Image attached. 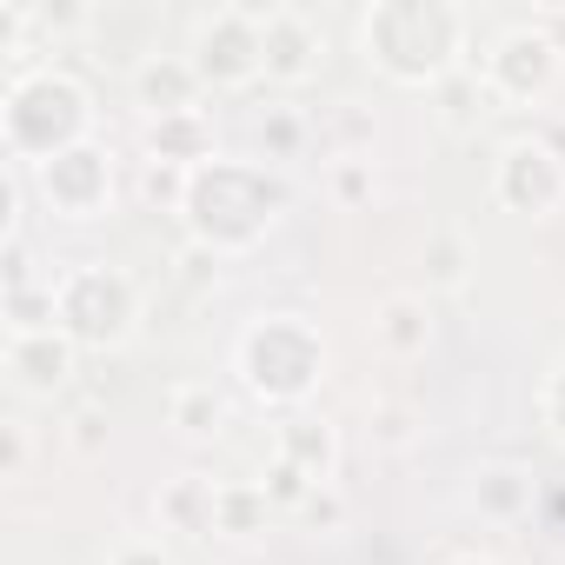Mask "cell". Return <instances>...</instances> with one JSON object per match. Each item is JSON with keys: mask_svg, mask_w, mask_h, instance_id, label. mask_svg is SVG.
<instances>
[{"mask_svg": "<svg viewBox=\"0 0 565 565\" xmlns=\"http://www.w3.org/2000/svg\"><path fill=\"white\" fill-rule=\"evenodd\" d=\"M360 54L393 87H439L466 67V8H446V0H373L360 14Z\"/></svg>", "mask_w": 565, "mask_h": 565, "instance_id": "6da1fadb", "label": "cell"}, {"mask_svg": "<svg viewBox=\"0 0 565 565\" xmlns=\"http://www.w3.org/2000/svg\"><path fill=\"white\" fill-rule=\"evenodd\" d=\"M287 200H294V186L279 180L266 160H206L193 173V193H186L180 220H186V233L200 246H213L220 259H233V253H253L279 226Z\"/></svg>", "mask_w": 565, "mask_h": 565, "instance_id": "7a4b0ae2", "label": "cell"}, {"mask_svg": "<svg viewBox=\"0 0 565 565\" xmlns=\"http://www.w3.org/2000/svg\"><path fill=\"white\" fill-rule=\"evenodd\" d=\"M0 140H8V167H47L67 147L94 140V100L67 67H28L8 81V107H0Z\"/></svg>", "mask_w": 565, "mask_h": 565, "instance_id": "3957f363", "label": "cell"}, {"mask_svg": "<svg viewBox=\"0 0 565 565\" xmlns=\"http://www.w3.org/2000/svg\"><path fill=\"white\" fill-rule=\"evenodd\" d=\"M233 366L246 380V393L259 406H279V413H300L327 373V340L307 313H259L239 347H233Z\"/></svg>", "mask_w": 565, "mask_h": 565, "instance_id": "277c9868", "label": "cell"}, {"mask_svg": "<svg viewBox=\"0 0 565 565\" xmlns=\"http://www.w3.org/2000/svg\"><path fill=\"white\" fill-rule=\"evenodd\" d=\"M54 300H61V333L81 353H114L140 327V287L120 266H100V259L94 266H67L54 279Z\"/></svg>", "mask_w": 565, "mask_h": 565, "instance_id": "5b68a950", "label": "cell"}, {"mask_svg": "<svg viewBox=\"0 0 565 565\" xmlns=\"http://www.w3.org/2000/svg\"><path fill=\"white\" fill-rule=\"evenodd\" d=\"M186 61H193V74L206 81V94H246V87H259V81H266V54H259V0L200 14Z\"/></svg>", "mask_w": 565, "mask_h": 565, "instance_id": "8992f818", "label": "cell"}, {"mask_svg": "<svg viewBox=\"0 0 565 565\" xmlns=\"http://www.w3.org/2000/svg\"><path fill=\"white\" fill-rule=\"evenodd\" d=\"M558 74H565V47L539 21H512L492 41V54L479 61V81H486V94L499 107H539L558 87Z\"/></svg>", "mask_w": 565, "mask_h": 565, "instance_id": "52a82bcc", "label": "cell"}, {"mask_svg": "<svg viewBox=\"0 0 565 565\" xmlns=\"http://www.w3.org/2000/svg\"><path fill=\"white\" fill-rule=\"evenodd\" d=\"M492 200L525 220H552L565 206V160L545 140H512L492 167Z\"/></svg>", "mask_w": 565, "mask_h": 565, "instance_id": "ba28073f", "label": "cell"}, {"mask_svg": "<svg viewBox=\"0 0 565 565\" xmlns=\"http://www.w3.org/2000/svg\"><path fill=\"white\" fill-rule=\"evenodd\" d=\"M34 180H41V193H47V206H54L61 220H94V213L107 206V193H114V160H107L100 140H81V147H67L61 160L34 167Z\"/></svg>", "mask_w": 565, "mask_h": 565, "instance_id": "9c48e42d", "label": "cell"}, {"mask_svg": "<svg viewBox=\"0 0 565 565\" xmlns=\"http://www.w3.org/2000/svg\"><path fill=\"white\" fill-rule=\"evenodd\" d=\"M259 54L273 87H307L320 74V21L307 8H259Z\"/></svg>", "mask_w": 565, "mask_h": 565, "instance_id": "30bf717a", "label": "cell"}, {"mask_svg": "<svg viewBox=\"0 0 565 565\" xmlns=\"http://www.w3.org/2000/svg\"><path fill=\"white\" fill-rule=\"evenodd\" d=\"M127 94L147 120H173V114H200V94L206 81L193 74L186 54H140L134 74H127Z\"/></svg>", "mask_w": 565, "mask_h": 565, "instance_id": "8fae6325", "label": "cell"}, {"mask_svg": "<svg viewBox=\"0 0 565 565\" xmlns=\"http://www.w3.org/2000/svg\"><path fill=\"white\" fill-rule=\"evenodd\" d=\"M74 373H81V347H74L61 327H54V333H14V340H8V380H14V393L54 399Z\"/></svg>", "mask_w": 565, "mask_h": 565, "instance_id": "7c38bea8", "label": "cell"}, {"mask_svg": "<svg viewBox=\"0 0 565 565\" xmlns=\"http://www.w3.org/2000/svg\"><path fill=\"white\" fill-rule=\"evenodd\" d=\"M273 452L287 466H300L313 486H333V472H340V433L327 419H313V413H287V419H279L273 426Z\"/></svg>", "mask_w": 565, "mask_h": 565, "instance_id": "4fadbf2b", "label": "cell"}, {"mask_svg": "<svg viewBox=\"0 0 565 565\" xmlns=\"http://www.w3.org/2000/svg\"><path fill=\"white\" fill-rule=\"evenodd\" d=\"M147 160L180 167V173H200L206 160H220V153H213V120H206V107H200V114H173V120H147Z\"/></svg>", "mask_w": 565, "mask_h": 565, "instance_id": "5bb4252c", "label": "cell"}, {"mask_svg": "<svg viewBox=\"0 0 565 565\" xmlns=\"http://www.w3.org/2000/svg\"><path fill=\"white\" fill-rule=\"evenodd\" d=\"M373 340H380L393 360H419V353L433 347V307H426V294H393V300H380Z\"/></svg>", "mask_w": 565, "mask_h": 565, "instance_id": "9a60e30c", "label": "cell"}, {"mask_svg": "<svg viewBox=\"0 0 565 565\" xmlns=\"http://www.w3.org/2000/svg\"><path fill=\"white\" fill-rule=\"evenodd\" d=\"M466 499H472V512L486 525H519L532 512V472L525 466H479Z\"/></svg>", "mask_w": 565, "mask_h": 565, "instance_id": "2e32d148", "label": "cell"}, {"mask_svg": "<svg viewBox=\"0 0 565 565\" xmlns=\"http://www.w3.org/2000/svg\"><path fill=\"white\" fill-rule=\"evenodd\" d=\"M273 519H279V512H273V499H266L259 479H226V486H220L213 532H226V539H259Z\"/></svg>", "mask_w": 565, "mask_h": 565, "instance_id": "e0dca14e", "label": "cell"}, {"mask_svg": "<svg viewBox=\"0 0 565 565\" xmlns=\"http://www.w3.org/2000/svg\"><path fill=\"white\" fill-rule=\"evenodd\" d=\"M213 505H220L213 479H173L160 492V525L167 532H213Z\"/></svg>", "mask_w": 565, "mask_h": 565, "instance_id": "ac0fdd59", "label": "cell"}, {"mask_svg": "<svg viewBox=\"0 0 565 565\" xmlns=\"http://www.w3.org/2000/svg\"><path fill=\"white\" fill-rule=\"evenodd\" d=\"M167 419L180 426V439H220L226 433V399L213 393V386H173V399H167Z\"/></svg>", "mask_w": 565, "mask_h": 565, "instance_id": "d6986e66", "label": "cell"}, {"mask_svg": "<svg viewBox=\"0 0 565 565\" xmlns=\"http://www.w3.org/2000/svg\"><path fill=\"white\" fill-rule=\"evenodd\" d=\"M466 273H472V246H466V233L439 226V233L426 239V287L459 294V287H466Z\"/></svg>", "mask_w": 565, "mask_h": 565, "instance_id": "ffe728a7", "label": "cell"}, {"mask_svg": "<svg viewBox=\"0 0 565 565\" xmlns=\"http://www.w3.org/2000/svg\"><path fill=\"white\" fill-rule=\"evenodd\" d=\"M54 327H61L54 279H41V287H21V294H8V340H14V333H54Z\"/></svg>", "mask_w": 565, "mask_h": 565, "instance_id": "44dd1931", "label": "cell"}, {"mask_svg": "<svg viewBox=\"0 0 565 565\" xmlns=\"http://www.w3.org/2000/svg\"><path fill=\"white\" fill-rule=\"evenodd\" d=\"M433 94H439V120H446V127H472V120L486 114V100H492V94H486V81H479V74H466V67H459L452 81H439Z\"/></svg>", "mask_w": 565, "mask_h": 565, "instance_id": "7402d4cb", "label": "cell"}, {"mask_svg": "<svg viewBox=\"0 0 565 565\" xmlns=\"http://www.w3.org/2000/svg\"><path fill=\"white\" fill-rule=\"evenodd\" d=\"M300 147H307V120L294 107H266V120H259V160H300Z\"/></svg>", "mask_w": 565, "mask_h": 565, "instance_id": "603a6c76", "label": "cell"}, {"mask_svg": "<svg viewBox=\"0 0 565 565\" xmlns=\"http://www.w3.org/2000/svg\"><path fill=\"white\" fill-rule=\"evenodd\" d=\"M259 486H266V499H273V512H287V519H294V512H300V505L313 499V479H307L300 466H287V459H279V452L266 459V472H259Z\"/></svg>", "mask_w": 565, "mask_h": 565, "instance_id": "cb8c5ba5", "label": "cell"}, {"mask_svg": "<svg viewBox=\"0 0 565 565\" xmlns=\"http://www.w3.org/2000/svg\"><path fill=\"white\" fill-rule=\"evenodd\" d=\"M140 193H147V206H160V213H186L193 173H180V167H160V160H147V180H140Z\"/></svg>", "mask_w": 565, "mask_h": 565, "instance_id": "d4e9b609", "label": "cell"}, {"mask_svg": "<svg viewBox=\"0 0 565 565\" xmlns=\"http://www.w3.org/2000/svg\"><path fill=\"white\" fill-rule=\"evenodd\" d=\"M333 200L340 206H366L373 200V160L366 153H340L333 160Z\"/></svg>", "mask_w": 565, "mask_h": 565, "instance_id": "484cf974", "label": "cell"}, {"mask_svg": "<svg viewBox=\"0 0 565 565\" xmlns=\"http://www.w3.org/2000/svg\"><path fill=\"white\" fill-rule=\"evenodd\" d=\"M294 519H300L307 532H340V525H347V492H340V486H313V499H307Z\"/></svg>", "mask_w": 565, "mask_h": 565, "instance_id": "4316f807", "label": "cell"}, {"mask_svg": "<svg viewBox=\"0 0 565 565\" xmlns=\"http://www.w3.org/2000/svg\"><path fill=\"white\" fill-rule=\"evenodd\" d=\"M366 426H373V439H380V446H406V439L419 433V419H413V406H393V399H380Z\"/></svg>", "mask_w": 565, "mask_h": 565, "instance_id": "83f0119b", "label": "cell"}, {"mask_svg": "<svg viewBox=\"0 0 565 565\" xmlns=\"http://www.w3.org/2000/svg\"><path fill=\"white\" fill-rule=\"evenodd\" d=\"M220 266H226V259H220L213 246H200V239H186V246H180V279H186V287H200V294H206V287H220Z\"/></svg>", "mask_w": 565, "mask_h": 565, "instance_id": "f1b7e54d", "label": "cell"}, {"mask_svg": "<svg viewBox=\"0 0 565 565\" xmlns=\"http://www.w3.org/2000/svg\"><path fill=\"white\" fill-rule=\"evenodd\" d=\"M539 419H545V433L565 446V360L545 373V386H539Z\"/></svg>", "mask_w": 565, "mask_h": 565, "instance_id": "f546056e", "label": "cell"}, {"mask_svg": "<svg viewBox=\"0 0 565 565\" xmlns=\"http://www.w3.org/2000/svg\"><path fill=\"white\" fill-rule=\"evenodd\" d=\"M28 452H34L28 426L21 419H0V479H21L28 472Z\"/></svg>", "mask_w": 565, "mask_h": 565, "instance_id": "4dcf8cb0", "label": "cell"}, {"mask_svg": "<svg viewBox=\"0 0 565 565\" xmlns=\"http://www.w3.org/2000/svg\"><path fill=\"white\" fill-rule=\"evenodd\" d=\"M67 439H74V452L94 459V452L107 446V406H81V413L67 419Z\"/></svg>", "mask_w": 565, "mask_h": 565, "instance_id": "1f68e13d", "label": "cell"}, {"mask_svg": "<svg viewBox=\"0 0 565 565\" xmlns=\"http://www.w3.org/2000/svg\"><path fill=\"white\" fill-rule=\"evenodd\" d=\"M107 565H180L160 539H120L114 552H107Z\"/></svg>", "mask_w": 565, "mask_h": 565, "instance_id": "d6a6232c", "label": "cell"}, {"mask_svg": "<svg viewBox=\"0 0 565 565\" xmlns=\"http://www.w3.org/2000/svg\"><path fill=\"white\" fill-rule=\"evenodd\" d=\"M21 287H41V279H34V259H28V239H8V294H21Z\"/></svg>", "mask_w": 565, "mask_h": 565, "instance_id": "836d02e7", "label": "cell"}, {"mask_svg": "<svg viewBox=\"0 0 565 565\" xmlns=\"http://www.w3.org/2000/svg\"><path fill=\"white\" fill-rule=\"evenodd\" d=\"M446 565H492V558H479V552H459V558H446Z\"/></svg>", "mask_w": 565, "mask_h": 565, "instance_id": "e575fe53", "label": "cell"}]
</instances>
